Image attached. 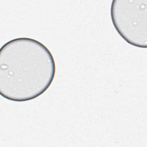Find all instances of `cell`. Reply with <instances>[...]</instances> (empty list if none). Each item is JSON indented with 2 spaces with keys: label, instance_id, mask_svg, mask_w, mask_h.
Listing matches in <instances>:
<instances>
[{
  "label": "cell",
  "instance_id": "1",
  "mask_svg": "<svg viewBox=\"0 0 147 147\" xmlns=\"http://www.w3.org/2000/svg\"><path fill=\"white\" fill-rule=\"evenodd\" d=\"M56 65L42 43L28 37L7 41L0 49V94L6 99L25 102L44 94L51 86Z\"/></svg>",
  "mask_w": 147,
  "mask_h": 147
},
{
  "label": "cell",
  "instance_id": "2",
  "mask_svg": "<svg viewBox=\"0 0 147 147\" xmlns=\"http://www.w3.org/2000/svg\"><path fill=\"white\" fill-rule=\"evenodd\" d=\"M110 16L115 30L126 42L147 48V0H113Z\"/></svg>",
  "mask_w": 147,
  "mask_h": 147
}]
</instances>
